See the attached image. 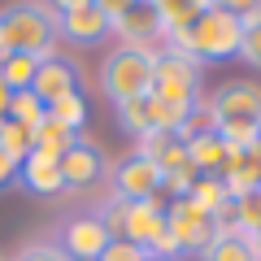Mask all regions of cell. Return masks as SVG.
Here are the masks:
<instances>
[{
	"mask_svg": "<svg viewBox=\"0 0 261 261\" xmlns=\"http://www.w3.org/2000/svg\"><path fill=\"white\" fill-rule=\"evenodd\" d=\"M61 35V13L48 5V0H9L0 5V39L9 53L35 57V61H48Z\"/></svg>",
	"mask_w": 261,
	"mask_h": 261,
	"instance_id": "1",
	"label": "cell"
},
{
	"mask_svg": "<svg viewBox=\"0 0 261 261\" xmlns=\"http://www.w3.org/2000/svg\"><path fill=\"white\" fill-rule=\"evenodd\" d=\"M214 109V130L222 135L226 148H252L261 144V87L248 79L222 83L209 100Z\"/></svg>",
	"mask_w": 261,
	"mask_h": 261,
	"instance_id": "2",
	"label": "cell"
},
{
	"mask_svg": "<svg viewBox=\"0 0 261 261\" xmlns=\"http://www.w3.org/2000/svg\"><path fill=\"white\" fill-rule=\"evenodd\" d=\"M240 31L244 27H240L235 13L209 5L183 35H166V39H170V53H187L192 61L205 65V61H226V57L240 53Z\"/></svg>",
	"mask_w": 261,
	"mask_h": 261,
	"instance_id": "3",
	"label": "cell"
},
{
	"mask_svg": "<svg viewBox=\"0 0 261 261\" xmlns=\"http://www.w3.org/2000/svg\"><path fill=\"white\" fill-rule=\"evenodd\" d=\"M152 61H157V53H148V48L118 44L109 57H105V65H100V92H105V100L122 105V100L144 96L152 87Z\"/></svg>",
	"mask_w": 261,
	"mask_h": 261,
	"instance_id": "4",
	"label": "cell"
},
{
	"mask_svg": "<svg viewBox=\"0 0 261 261\" xmlns=\"http://www.w3.org/2000/svg\"><path fill=\"white\" fill-rule=\"evenodd\" d=\"M157 100L174 105V109H192L200 100V61H192L187 53H157L152 61V87H148Z\"/></svg>",
	"mask_w": 261,
	"mask_h": 261,
	"instance_id": "5",
	"label": "cell"
},
{
	"mask_svg": "<svg viewBox=\"0 0 261 261\" xmlns=\"http://www.w3.org/2000/svg\"><path fill=\"white\" fill-rule=\"evenodd\" d=\"M166 226H170V240H174V252H200L218 235L214 214H205L200 205H192L187 196H178L174 205L166 209Z\"/></svg>",
	"mask_w": 261,
	"mask_h": 261,
	"instance_id": "6",
	"label": "cell"
},
{
	"mask_svg": "<svg viewBox=\"0 0 261 261\" xmlns=\"http://www.w3.org/2000/svg\"><path fill=\"white\" fill-rule=\"evenodd\" d=\"M109 183H113L109 196H118V200H152L161 192V170L148 157L130 152V157H122V161L109 166Z\"/></svg>",
	"mask_w": 261,
	"mask_h": 261,
	"instance_id": "7",
	"label": "cell"
},
{
	"mask_svg": "<svg viewBox=\"0 0 261 261\" xmlns=\"http://www.w3.org/2000/svg\"><path fill=\"white\" fill-rule=\"evenodd\" d=\"M57 161H61L65 187H92V183H100V178L109 174L105 148H100L96 140H87V135H74V140H70V148H65Z\"/></svg>",
	"mask_w": 261,
	"mask_h": 261,
	"instance_id": "8",
	"label": "cell"
},
{
	"mask_svg": "<svg viewBox=\"0 0 261 261\" xmlns=\"http://www.w3.org/2000/svg\"><path fill=\"white\" fill-rule=\"evenodd\" d=\"M113 35L126 48H148L152 53V44L166 39V22H161L152 0H130L126 9H122V18H113Z\"/></svg>",
	"mask_w": 261,
	"mask_h": 261,
	"instance_id": "9",
	"label": "cell"
},
{
	"mask_svg": "<svg viewBox=\"0 0 261 261\" xmlns=\"http://www.w3.org/2000/svg\"><path fill=\"white\" fill-rule=\"evenodd\" d=\"M57 244L70 261H96L109 244V231L96 214H79V218H65L61 231H57Z\"/></svg>",
	"mask_w": 261,
	"mask_h": 261,
	"instance_id": "10",
	"label": "cell"
},
{
	"mask_svg": "<svg viewBox=\"0 0 261 261\" xmlns=\"http://www.w3.org/2000/svg\"><path fill=\"white\" fill-rule=\"evenodd\" d=\"M218 178L231 192V200L252 192V187H261V144H252V148H226V161L218 170Z\"/></svg>",
	"mask_w": 261,
	"mask_h": 261,
	"instance_id": "11",
	"label": "cell"
},
{
	"mask_svg": "<svg viewBox=\"0 0 261 261\" xmlns=\"http://www.w3.org/2000/svg\"><path fill=\"white\" fill-rule=\"evenodd\" d=\"M18 178H22V187L35 192V196H57V192L65 187L57 152H44V148H31L27 157L18 161Z\"/></svg>",
	"mask_w": 261,
	"mask_h": 261,
	"instance_id": "12",
	"label": "cell"
},
{
	"mask_svg": "<svg viewBox=\"0 0 261 261\" xmlns=\"http://www.w3.org/2000/svg\"><path fill=\"white\" fill-rule=\"evenodd\" d=\"M109 18H105L96 5H83V9H70L61 13V35L70 39L74 48H100L105 39H109Z\"/></svg>",
	"mask_w": 261,
	"mask_h": 261,
	"instance_id": "13",
	"label": "cell"
},
{
	"mask_svg": "<svg viewBox=\"0 0 261 261\" xmlns=\"http://www.w3.org/2000/svg\"><path fill=\"white\" fill-rule=\"evenodd\" d=\"M79 70L65 57H48V61H39V70H35V83H31V92L39 96V105H53V100H61V96H70V92H79Z\"/></svg>",
	"mask_w": 261,
	"mask_h": 261,
	"instance_id": "14",
	"label": "cell"
},
{
	"mask_svg": "<svg viewBox=\"0 0 261 261\" xmlns=\"http://www.w3.org/2000/svg\"><path fill=\"white\" fill-rule=\"evenodd\" d=\"M135 152L148 157L161 174L187 166V140L178 135V130H148V135H140V148H135Z\"/></svg>",
	"mask_w": 261,
	"mask_h": 261,
	"instance_id": "15",
	"label": "cell"
},
{
	"mask_svg": "<svg viewBox=\"0 0 261 261\" xmlns=\"http://www.w3.org/2000/svg\"><path fill=\"white\" fill-rule=\"evenodd\" d=\"M187 161H192L200 174H218V170H222V161H226V144H222V135H218V130L192 135V140H187Z\"/></svg>",
	"mask_w": 261,
	"mask_h": 261,
	"instance_id": "16",
	"label": "cell"
},
{
	"mask_svg": "<svg viewBox=\"0 0 261 261\" xmlns=\"http://www.w3.org/2000/svg\"><path fill=\"white\" fill-rule=\"evenodd\" d=\"M196 257L200 261H257L248 248V235H240V231H218Z\"/></svg>",
	"mask_w": 261,
	"mask_h": 261,
	"instance_id": "17",
	"label": "cell"
},
{
	"mask_svg": "<svg viewBox=\"0 0 261 261\" xmlns=\"http://www.w3.org/2000/svg\"><path fill=\"white\" fill-rule=\"evenodd\" d=\"M152 5H157L161 22H166V35H183V31L209 9V0H152Z\"/></svg>",
	"mask_w": 261,
	"mask_h": 261,
	"instance_id": "18",
	"label": "cell"
},
{
	"mask_svg": "<svg viewBox=\"0 0 261 261\" xmlns=\"http://www.w3.org/2000/svg\"><path fill=\"white\" fill-rule=\"evenodd\" d=\"M187 200L200 205L205 214H214V218L231 209V192L222 187V178H218V174H200V178L192 183V192H187Z\"/></svg>",
	"mask_w": 261,
	"mask_h": 261,
	"instance_id": "19",
	"label": "cell"
},
{
	"mask_svg": "<svg viewBox=\"0 0 261 261\" xmlns=\"http://www.w3.org/2000/svg\"><path fill=\"white\" fill-rule=\"evenodd\" d=\"M44 118L48 122H57V126H65V130H83V122H87V100L79 92H70V96H61V100H53V105H44Z\"/></svg>",
	"mask_w": 261,
	"mask_h": 261,
	"instance_id": "20",
	"label": "cell"
},
{
	"mask_svg": "<svg viewBox=\"0 0 261 261\" xmlns=\"http://www.w3.org/2000/svg\"><path fill=\"white\" fill-rule=\"evenodd\" d=\"M35 70H39L35 57L9 53V57H5V65H0V79H5V87H9V92H31V83H35Z\"/></svg>",
	"mask_w": 261,
	"mask_h": 261,
	"instance_id": "21",
	"label": "cell"
},
{
	"mask_svg": "<svg viewBox=\"0 0 261 261\" xmlns=\"http://www.w3.org/2000/svg\"><path fill=\"white\" fill-rule=\"evenodd\" d=\"M231 218H235V231H240V235L261 231V187L235 196V200H231Z\"/></svg>",
	"mask_w": 261,
	"mask_h": 261,
	"instance_id": "22",
	"label": "cell"
},
{
	"mask_svg": "<svg viewBox=\"0 0 261 261\" xmlns=\"http://www.w3.org/2000/svg\"><path fill=\"white\" fill-rule=\"evenodd\" d=\"M240 27H244V31H240V53H235V57H244L252 70H261V9L244 13Z\"/></svg>",
	"mask_w": 261,
	"mask_h": 261,
	"instance_id": "23",
	"label": "cell"
},
{
	"mask_svg": "<svg viewBox=\"0 0 261 261\" xmlns=\"http://www.w3.org/2000/svg\"><path fill=\"white\" fill-rule=\"evenodd\" d=\"M9 122H18V126L35 130L39 122H44V105H39L35 92H13V105H9Z\"/></svg>",
	"mask_w": 261,
	"mask_h": 261,
	"instance_id": "24",
	"label": "cell"
},
{
	"mask_svg": "<svg viewBox=\"0 0 261 261\" xmlns=\"http://www.w3.org/2000/svg\"><path fill=\"white\" fill-rule=\"evenodd\" d=\"M9 261H70V257L61 252V244H57V240H27Z\"/></svg>",
	"mask_w": 261,
	"mask_h": 261,
	"instance_id": "25",
	"label": "cell"
},
{
	"mask_svg": "<svg viewBox=\"0 0 261 261\" xmlns=\"http://www.w3.org/2000/svg\"><path fill=\"white\" fill-rule=\"evenodd\" d=\"M96 261H148V252H144L140 244H130V240H109Z\"/></svg>",
	"mask_w": 261,
	"mask_h": 261,
	"instance_id": "26",
	"label": "cell"
},
{
	"mask_svg": "<svg viewBox=\"0 0 261 261\" xmlns=\"http://www.w3.org/2000/svg\"><path fill=\"white\" fill-rule=\"evenodd\" d=\"M209 5H218V9H226V13H235V18H244V13L261 9V0H209Z\"/></svg>",
	"mask_w": 261,
	"mask_h": 261,
	"instance_id": "27",
	"label": "cell"
},
{
	"mask_svg": "<svg viewBox=\"0 0 261 261\" xmlns=\"http://www.w3.org/2000/svg\"><path fill=\"white\" fill-rule=\"evenodd\" d=\"M92 5L105 13V18H109V27H113V18H122V9H126L130 0H92Z\"/></svg>",
	"mask_w": 261,
	"mask_h": 261,
	"instance_id": "28",
	"label": "cell"
},
{
	"mask_svg": "<svg viewBox=\"0 0 261 261\" xmlns=\"http://www.w3.org/2000/svg\"><path fill=\"white\" fill-rule=\"evenodd\" d=\"M13 178H18V161H13L9 152L0 148V187H5V183H13Z\"/></svg>",
	"mask_w": 261,
	"mask_h": 261,
	"instance_id": "29",
	"label": "cell"
},
{
	"mask_svg": "<svg viewBox=\"0 0 261 261\" xmlns=\"http://www.w3.org/2000/svg\"><path fill=\"white\" fill-rule=\"evenodd\" d=\"M57 13H70V9H83V5H92V0H48Z\"/></svg>",
	"mask_w": 261,
	"mask_h": 261,
	"instance_id": "30",
	"label": "cell"
},
{
	"mask_svg": "<svg viewBox=\"0 0 261 261\" xmlns=\"http://www.w3.org/2000/svg\"><path fill=\"white\" fill-rule=\"evenodd\" d=\"M9 105H13V92L5 87V79H0V118H9Z\"/></svg>",
	"mask_w": 261,
	"mask_h": 261,
	"instance_id": "31",
	"label": "cell"
},
{
	"mask_svg": "<svg viewBox=\"0 0 261 261\" xmlns=\"http://www.w3.org/2000/svg\"><path fill=\"white\" fill-rule=\"evenodd\" d=\"M248 248H252V257L261 261V231H252V235H248Z\"/></svg>",
	"mask_w": 261,
	"mask_h": 261,
	"instance_id": "32",
	"label": "cell"
},
{
	"mask_svg": "<svg viewBox=\"0 0 261 261\" xmlns=\"http://www.w3.org/2000/svg\"><path fill=\"white\" fill-rule=\"evenodd\" d=\"M5 57H9V48H5V39H0V65H5Z\"/></svg>",
	"mask_w": 261,
	"mask_h": 261,
	"instance_id": "33",
	"label": "cell"
},
{
	"mask_svg": "<svg viewBox=\"0 0 261 261\" xmlns=\"http://www.w3.org/2000/svg\"><path fill=\"white\" fill-rule=\"evenodd\" d=\"M148 261H170V257H148Z\"/></svg>",
	"mask_w": 261,
	"mask_h": 261,
	"instance_id": "34",
	"label": "cell"
},
{
	"mask_svg": "<svg viewBox=\"0 0 261 261\" xmlns=\"http://www.w3.org/2000/svg\"><path fill=\"white\" fill-rule=\"evenodd\" d=\"M0 261H9V257H5V252H0Z\"/></svg>",
	"mask_w": 261,
	"mask_h": 261,
	"instance_id": "35",
	"label": "cell"
}]
</instances>
